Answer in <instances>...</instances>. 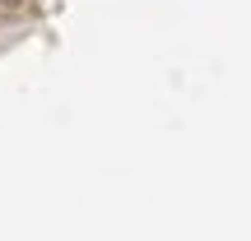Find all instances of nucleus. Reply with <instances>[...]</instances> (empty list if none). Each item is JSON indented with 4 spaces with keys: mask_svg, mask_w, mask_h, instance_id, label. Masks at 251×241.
Returning a JSON list of instances; mask_svg holds the SVG:
<instances>
[]
</instances>
